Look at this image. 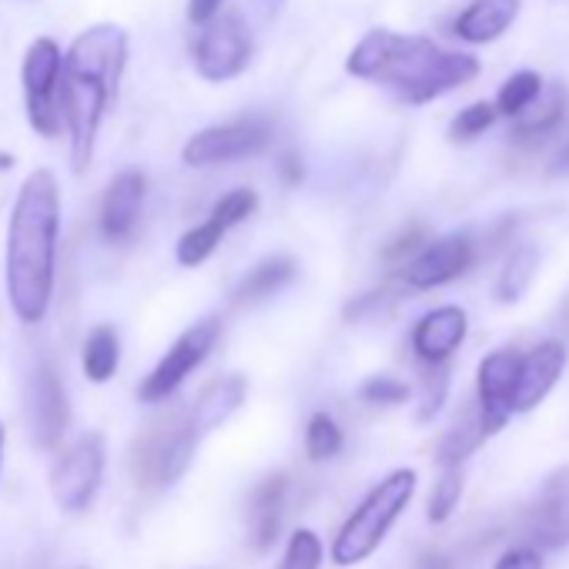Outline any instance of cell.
Segmentation results:
<instances>
[{
  "label": "cell",
  "instance_id": "1",
  "mask_svg": "<svg viewBox=\"0 0 569 569\" xmlns=\"http://www.w3.org/2000/svg\"><path fill=\"white\" fill-rule=\"evenodd\" d=\"M61 231V188L54 171L38 168L18 191L8 224V299L21 322L48 316Z\"/></svg>",
  "mask_w": 569,
  "mask_h": 569
},
{
  "label": "cell",
  "instance_id": "2",
  "mask_svg": "<svg viewBox=\"0 0 569 569\" xmlns=\"http://www.w3.org/2000/svg\"><path fill=\"white\" fill-rule=\"evenodd\" d=\"M346 68L352 78L382 84L409 104L436 101L479 74V61L472 54L442 51L429 38L396 31H369L352 48Z\"/></svg>",
  "mask_w": 569,
  "mask_h": 569
},
{
  "label": "cell",
  "instance_id": "3",
  "mask_svg": "<svg viewBox=\"0 0 569 569\" xmlns=\"http://www.w3.org/2000/svg\"><path fill=\"white\" fill-rule=\"evenodd\" d=\"M128 61V34L114 24L88 28L64 54L61 111L71 134V161L84 171L98 148L104 111L111 108Z\"/></svg>",
  "mask_w": 569,
  "mask_h": 569
},
{
  "label": "cell",
  "instance_id": "4",
  "mask_svg": "<svg viewBox=\"0 0 569 569\" xmlns=\"http://www.w3.org/2000/svg\"><path fill=\"white\" fill-rule=\"evenodd\" d=\"M416 486H419V476L412 469H396L379 486H372L366 492V499L356 506V512L336 532L332 549H329L332 562L336 566H356V562L369 559L382 546V539L389 536L396 519L409 509Z\"/></svg>",
  "mask_w": 569,
  "mask_h": 569
},
{
  "label": "cell",
  "instance_id": "5",
  "mask_svg": "<svg viewBox=\"0 0 569 569\" xmlns=\"http://www.w3.org/2000/svg\"><path fill=\"white\" fill-rule=\"evenodd\" d=\"M24 98H28V118L31 128L44 138H54L61 128V74L64 58L51 38H38L24 54Z\"/></svg>",
  "mask_w": 569,
  "mask_h": 569
},
{
  "label": "cell",
  "instance_id": "6",
  "mask_svg": "<svg viewBox=\"0 0 569 569\" xmlns=\"http://www.w3.org/2000/svg\"><path fill=\"white\" fill-rule=\"evenodd\" d=\"M221 336V322L218 319H201L198 326H191L168 352L164 359L151 369V376L141 382L138 399L141 402H164L171 392H178V386L208 359V352L214 349Z\"/></svg>",
  "mask_w": 569,
  "mask_h": 569
},
{
  "label": "cell",
  "instance_id": "7",
  "mask_svg": "<svg viewBox=\"0 0 569 569\" xmlns=\"http://www.w3.org/2000/svg\"><path fill=\"white\" fill-rule=\"evenodd\" d=\"M104 472V436H81L51 472V496L64 512H81L91 506Z\"/></svg>",
  "mask_w": 569,
  "mask_h": 569
},
{
  "label": "cell",
  "instance_id": "8",
  "mask_svg": "<svg viewBox=\"0 0 569 569\" xmlns=\"http://www.w3.org/2000/svg\"><path fill=\"white\" fill-rule=\"evenodd\" d=\"M268 141H271V128L261 118H241V121H228V124L198 131L194 138H188L181 158L191 168H211V164L251 158L261 148H268Z\"/></svg>",
  "mask_w": 569,
  "mask_h": 569
},
{
  "label": "cell",
  "instance_id": "9",
  "mask_svg": "<svg viewBox=\"0 0 569 569\" xmlns=\"http://www.w3.org/2000/svg\"><path fill=\"white\" fill-rule=\"evenodd\" d=\"M251 61V38L238 18H214L194 41V68L204 81H231Z\"/></svg>",
  "mask_w": 569,
  "mask_h": 569
},
{
  "label": "cell",
  "instance_id": "10",
  "mask_svg": "<svg viewBox=\"0 0 569 569\" xmlns=\"http://www.w3.org/2000/svg\"><path fill=\"white\" fill-rule=\"evenodd\" d=\"M198 432L191 426V419H178V422H168L161 429H154L141 452H138V466H141V479L148 482H158V486H171L184 476V469L191 466L194 459V449H198Z\"/></svg>",
  "mask_w": 569,
  "mask_h": 569
},
{
  "label": "cell",
  "instance_id": "11",
  "mask_svg": "<svg viewBox=\"0 0 569 569\" xmlns=\"http://www.w3.org/2000/svg\"><path fill=\"white\" fill-rule=\"evenodd\" d=\"M522 532L542 552L569 546V466H559L546 476L536 502L522 519Z\"/></svg>",
  "mask_w": 569,
  "mask_h": 569
},
{
  "label": "cell",
  "instance_id": "12",
  "mask_svg": "<svg viewBox=\"0 0 569 569\" xmlns=\"http://www.w3.org/2000/svg\"><path fill=\"white\" fill-rule=\"evenodd\" d=\"M519 366H522V356L512 349H496L492 356L479 362L476 386H479V416H482L486 436H496L516 412Z\"/></svg>",
  "mask_w": 569,
  "mask_h": 569
},
{
  "label": "cell",
  "instance_id": "13",
  "mask_svg": "<svg viewBox=\"0 0 569 569\" xmlns=\"http://www.w3.org/2000/svg\"><path fill=\"white\" fill-rule=\"evenodd\" d=\"M24 409H28V429L38 449H54L71 422V406L64 396V386L58 379L54 369L41 366L31 382H28V396H24Z\"/></svg>",
  "mask_w": 569,
  "mask_h": 569
},
{
  "label": "cell",
  "instance_id": "14",
  "mask_svg": "<svg viewBox=\"0 0 569 569\" xmlns=\"http://www.w3.org/2000/svg\"><path fill=\"white\" fill-rule=\"evenodd\" d=\"M472 264V238L469 234H446L429 241L406 268V281L412 289H439L452 278L466 274Z\"/></svg>",
  "mask_w": 569,
  "mask_h": 569
},
{
  "label": "cell",
  "instance_id": "15",
  "mask_svg": "<svg viewBox=\"0 0 569 569\" xmlns=\"http://www.w3.org/2000/svg\"><path fill=\"white\" fill-rule=\"evenodd\" d=\"M144 191H148V181L141 171H121L104 198H101V231L108 241H124L134 224H138V214H141V204H144Z\"/></svg>",
  "mask_w": 569,
  "mask_h": 569
},
{
  "label": "cell",
  "instance_id": "16",
  "mask_svg": "<svg viewBox=\"0 0 569 569\" xmlns=\"http://www.w3.org/2000/svg\"><path fill=\"white\" fill-rule=\"evenodd\" d=\"M562 369H566V346L556 342V339H549V342L536 346L529 356H522L519 386H516V412L536 409L552 392Z\"/></svg>",
  "mask_w": 569,
  "mask_h": 569
},
{
  "label": "cell",
  "instance_id": "17",
  "mask_svg": "<svg viewBox=\"0 0 569 569\" xmlns=\"http://www.w3.org/2000/svg\"><path fill=\"white\" fill-rule=\"evenodd\" d=\"M466 329V312L456 306H442L416 322L412 352L419 356V362H449V356L462 346Z\"/></svg>",
  "mask_w": 569,
  "mask_h": 569
},
{
  "label": "cell",
  "instance_id": "18",
  "mask_svg": "<svg viewBox=\"0 0 569 569\" xmlns=\"http://www.w3.org/2000/svg\"><path fill=\"white\" fill-rule=\"evenodd\" d=\"M284 492H289V476L274 472V476H268V479L254 489V496H251V502H248V516H251V542H254V549H258V552L271 549V546H274V539H278V532H281Z\"/></svg>",
  "mask_w": 569,
  "mask_h": 569
},
{
  "label": "cell",
  "instance_id": "19",
  "mask_svg": "<svg viewBox=\"0 0 569 569\" xmlns=\"http://www.w3.org/2000/svg\"><path fill=\"white\" fill-rule=\"evenodd\" d=\"M519 18V0H472L456 18V34L469 44L496 41Z\"/></svg>",
  "mask_w": 569,
  "mask_h": 569
},
{
  "label": "cell",
  "instance_id": "20",
  "mask_svg": "<svg viewBox=\"0 0 569 569\" xmlns=\"http://www.w3.org/2000/svg\"><path fill=\"white\" fill-rule=\"evenodd\" d=\"M569 111V91L562 84L546 88V94H539L519 118H512V141L519 144H532V141H546Z\"/></svg>",
  "mask_w": 569,
  "mask_h": 569
},
{
  "label": "cell",
  "instance_id": "21",
  "mask_svg": "<svg viewBox=\"0 0 569 569\" xmlns=\"http://www.w3.org/2000/svg\"><path fill=\"white\" fill-rule=\"evenodd\" d=\"M244 392H248V382H244L241 376H228V379L211 382V386L198 396V402L191 406V412H188L194 432H198V436H208V432L218 429L228 416H234L238 406L244 402Z\"/></svg>",
  "mask_w": 569,
  "mask_h": 569
},
{
  "label": "cell",
  "instance_id": "22",
  "mask_svg": "<svg viewBox=\"0 0 569 569\" xmlns=\"http://www.w3.org/2000/svg\"><path fill=\"white\" fill-rule=\"evenodd\" d=\"M296 278V261L289 254H274V258H264L258 261L241 281L231 296L234 306H251V302H261V299H271L274 292H281L284 284Z\"/></svg>",
  "mask_w": 569,
  "mask_h": 569
},
{
  "label": "cell",
  "instance_id": "23",
  "mask_svg": "<svg viewBox=\"0 0 569 569\" xmlns=\"http://www.w3.org/2000/svg\"><path fill=\"white\" fill-rule=\"evenodd\" d=\"M486 429H482V416H479V406L476 409H466L462 419L452 422V429L439 439V449H436V462L446 469V466H462L482 442H486Z\"/></svg>",
  "mask_w": 569,
  "mask_h": 569
},
{
  "label": "cell",
  "instance_id": "24",
  "mask_svg": "<svg viewBox=\"0 0 569 569\" xmlns=\"http://www.w3.org/2000/svg\"><path fill=\"white\" fill-rule=\"evenodd\" d=\"M536 268H539V248L536 244H519L512 248V254L506 258L502 271H499V281H496V299L502 306H512L526 296V289L536 278Z\"/></svg>",
  "mask_w": 569,
  "mask_h": 569
},
{
  "label": "cell",
  "instance_id": "25",
  "mask_svg": "<svg viewBox=\"0 0 569 569\" xmlns=\"http://www.w3.org/2000/svg\"><path fill=\"white\" fill-rule=\"evenodd\" d=\"M118 359H121L118 332L111 326H98L84 342V376L91 382H108L118 372Z\"/></svg>",
  "mask_w": 569,
  "mask_h": 569
},
{
  "label": "cell",
  "instance_id": "26",
  "mask_svg": "<svg viewBox=\"0 0 569 569\" xmlns=\"http://www.w3.org/2000/svg\"><path fill=\"white\" fill-rule=\"evenodd\" d=\"M224 231H228V228L208 214V221H201V224H194L191 231H184V234H181V241H178V261H181V264H188V268L201 264V261H204V258H211V251L221 244Z\"/></svg>",
  "mask_w": 569,
  "mask_h": 569
},
{
  "label": "cell",
  "instance_id": "27",
  "mask_svg": "<svg viewBox=\"0 0 569 569\" xmlns=\"http://www.w3.org/2000/svg\"><path fill=\"white\" fill-rule=\"evenodd\" d=\"M539 94H542V78L532 74V71H519V74H512V78L499 88L496 108H499V114L519 118Z\"/></svg>",
  "mask_w": 569,
  "mask_h": 569
},
{
  "label": "cell",
  "instance_id": "28",
  "mask_svg": "<svg viewBox=\"0 0 569 569\" xmlns=\"http://www.w3.org/2000/svg\"><path fill=\"white\" fill-rule=\"evenodd\" d=\"M459 499H462V466H446V469L439 472L432 492H429L426 516H429L432 522H446V519L456 512Z\"/></svg>",
  "mask_w": 569,
  "mask_h": 569
},
{
  "label": "cell",
  "instance_id": "29",
  "mask_svg": "<svg viewBox=\"0 0 569 569\" xmlns=\"http://www.w3.org/2000/svg\"><path fill=\"white\" fill-rule=\"evenodd\" d=\"M342 449V429L339 422L329 416V412H316L309 419V429H306V452L312 462H326L332 456H339Z\"/></svg>",
  "mask_w": 569,
  "mask_h": 569
},
{
  "label": "cell",
  "instance_id": "30",
  "mask_svg": "<svg viewBox=\"0 0 569 569\" xmlns=\"http://www.w3.org/2000/svg\"><path fill=\"white\" fill-rule=\"evenodd\" d=\"M322 539L312 529H296L289 536V546H284V556L278 562V569H322Z\"/></svg>",
  "mask_w": 569,
  "mask_h": 569
},
{
  "label": "cell",
  "instance_id": "31",
  "mask_svg": "<svg viewBox=\"0 0 569 569\" xmlns=\"http://www.w3.org/2000/svg\"><path fill=\"white\" fill-rule=\"evenodd\" d=\"M426 372H422V399H419V422H429L442 402H446V392H449V362H422Z\"/></svg>",
  "mask_w": 569,
  "mask_h": 569
},
{
  "label": "cell",
  "instance_id": "32",
  "mask_svg": "<svg viewBox=\"0 0 569 569\" xmlns=\"http://www.w3.org/2000/svg\"><path fill=\"white\" fill-rule=\"evenodd\" d=\"M258 208V194L251 188H238V191H228L214 208H211V218L221 221L224 228H234L241 224L244 218H251Z\"/></svg>",
  "mask_w": 569,
  "mask_h": 569
},
{
  "label": "cell",
  "instance_id": "33",
  "mask_svg": "<svg viewBox=\"0 0 569 569\" xmlns=\"http://www.w3.org/2000/svg\"><path fill=\"white\" fill-rule=\"evenodd\" d=\"M496 114H499V108L496 104H486V101H476V104H469L466 111H459V118L452 121V138L456 141H472L476 134H482L486 128H492V121H496Z\"/></svg>",
  "mask_w": 569,
  "mask_h": 569
},
{
  "label": "cell",
  "instance_id": "34",
  "mask_svg": "<svg viewBox=\"0 0 569 569\" xmlns=\"http://www.w3.org/2000/svg\"><path fill=\"white\" fill-rule=\"evenodd\" d=\"M359 396L372 406H402L409 399V386L392 376H376L359 389Z\"/></svg>",
  "mask_w": 569,
  "mask_h": 569
},
{
  "label": "cell",
  "instance_id": "35",
  "mask_svg": "<svg viewBox=\"0 0 569 569\" xmlns=\"http://www.w3.org/2000/svg\"><path fill=\"white\" fill-rule=\"evenodd\" d=\"M492 569H542V549L539 546H519L496 559Z\"/></svg>",
  "mask_w": 569,
  "mask_h": 569
},
{
  "label": "cell",
  "instance_id": "36",
  "mask_svg": "<svg viewBox=\"0 0 569 569\" xmlns=\"http://www.w3.org/2000/svg\"><path fill=\"white\" fill-rule=\"evenodd\" d=\"M419 244H429V241H426V231H422L419 224H412L409 231H402L399 238H392V241H389L386 258H402L406 251H416Z\"/></svg>",
  "mask_w": 569,
  "mask_h": 569
},
{
  "label": "cell",
  "instance_id": "37",
  "mask_svg": "<svg viewBox=\"0 0 569 569\" xmlns=\"http://www.w3.org/2000/svg\"><path fill=\"white\" fill-rule=\"evenodd\" d=\"M218 8H221V0H188V21L191 24H208L218 18Z\"/></svg>",
  "mask_w": 569,
  "mask_h": 569
},
{
  "label": "cell",
  "instance_id": "38",
  "mask_svg": "<svg viewBox=\"0 0 569 569\" xmlns=\"http://www.w3.org/2000/svg\"><path fill=\"white\" fill-rule=\"evenodd\" d=\"M416 569H452V559L446 552H422Z\"/></svg>",
  "mask_w": 569,
  "mask_h": 569
},
{
  "label": "cell",
  "instance_id": "39",
  "mask_svg": "<svg viewBox=\"0 0 569 569\" xmlns=\"http://www.w3.org/2000/svg\"><path fill=\"white\" fill-rule=\"evenodd\" d=\"M258 4H261V11H264V14L271 18V14H274V11L281 8V0H258Z\"/></svg>",
  "mask_w": 569,
  "mask_h": 569
},
{
  "label": "cell",
  "instance_id": "40",
  "mask_svg": "<svg viewBox=\"0 0 569 569\" xmlns=\"http://www.w3.org/2000/svg\"><path fill=\"white\" fill-rule=\"evenodd\" d=\"M562 326H566V332H569V299L562 302Z\"/></svg>",
  "mask_w": 569,
  "mask_h": 569
},
{
  "label": "cell",
  "instance_id": "41",
  "mask_svg": "<svg viewBox=\"0 0 569 569\" xmlns=\"http://www.w3.org/2000/svg\"><path fill=\"white\" fill-rule=\"evenodd\" d=\"M0 456H4V426H0Z\"/></svg>",
  "mask_w": 569,
  "mask_h": 569
}]
</instances>
